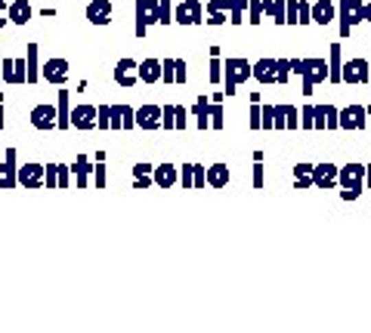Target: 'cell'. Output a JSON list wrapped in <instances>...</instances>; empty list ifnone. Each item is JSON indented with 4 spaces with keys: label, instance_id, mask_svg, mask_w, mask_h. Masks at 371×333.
<instances>
[{
    "label": "cell",
    "instance_id": "cell-1",
    "mask_svg": "<svg viewBox=\"0 0 371 333\" xmlns=\"http://www.w3.org/2000/svg\"><path fill=\"white\" fill-rule=\"evenodd\" d=\"M291 74H300L303 96H313L315 84L328 80V62L325 59H291Z\"/></svg>",
    "mask_w": 371,
    "mask_h": 333
},
{
    "label": "cell",
    "instance_id": "cell-2",
    "mask_svg": "<svg viewBox=\"0 0 371 333\" xmlns=\"http://www.w3.org/2000/svg\"><path fill=\"white\" fill-rule=\"evenodd\" d=\"M247 77H251V65H247V59H238V56L226 59L223 62V96H232L241 84H247Z\"/></svg>",
    "mask_w": 371,
    "mask_h": 333
},
{
    "label": "cell",
    "instance_id": "cell-3",
    "mask_svg": "<svg viewBox=\"0 0 371 333\" xmlns=\"http://www.w3.org/2000/svg\"><path fill=\"white\" fill-rule=\"evenodd\" d=\"M362 10H365V3L362 0H340L337 3V16H340V37H350V31L356 28L359 22H365L362 18Z\"/></svg>",
    "mask_w": 371,
    "mask_h": 333
},
{
    "label": "cell",
    "instance_id": "cell-4",
    "mask_svg": "<svg viewBox=\"0 0 371 333\" xmlns=\"http://www.w3.org/2000/svg\"><path fill=\"white\" fill-rule=\"evenodd\" d=\"M0 80L3 84H28V65L25 59H6L0 62Z\"/></svg>",
    "mask_w": 371,
    "mask_h": 333
},
{
    "label": "cell",
    "instance_id": "cell-5",
    "mask_svg": "<svg viewBox=\"0 0 371 333\" xmlns=\"http://www.w3.org/2000/svg\"><path fill=\"white\" fill-rule=\"evenodd\" d=\"M337 185L340 188H365V164H346L337 170Z\"/></svg>",
    "mask_w": 371,
    "mask_h": 333
},
{
    "label": "cell",
    "instance_id": "cell-6",
    "mask_svg": "<svg viewBox=\"0 0 371 333\" xmlns=\"http://www.w3.org/2000/svg\"><path fill=\"white\" fill-rule=\"evenodd\" d=\"M155 6H158V0H136V25H133L136 37H146L148 25H155Z\"/></svg>",
    "mask_w": 371,
    "mask_h": 333
},
{
    "label": "cell",
    "instance_id": "cell-7",
    "mask_svg": "<svg viewBox=\"0 0 371 333\" xmlns=\"http://www.w3.org/2000/svg\"><path fill=\"white\" fill-rule=\"evenodd\" d=\"M204 16V3H198V0H183V3L173 6V22L179 25H198Z\"/></svg>",
    "mask_w": 371,
    "mask_h": 333
},
{
    "label": "cell",
    "instance_id": "cell-8",
    "mask_svg": "<svg viewBox=\"0 0 371 333\" xmlns=\"http://www.w3.org/2000/svg\"><path fill=\"white\" fill-rule=\"evenodd\" d=\"M368 80H371V62L365 59L344 62V84H368Z\"/></svg>",
    "mask_w": 371,
    "mask_h": 333
},
{
    "label": "cell",
    "instance_id": "cell-9",
    "mask_svg": "<svg viewBox=\"0 0 371 333\" xmlns=\"http://www.w3.org/2000/svg\"><path fill=\"white\" fill-rule=\"evenodd\" d=\"M365 127H368V108H362V105L340 108V130H365Z\"/></svg>",
    "mask_w": 371,
    "mask_h": 333
},
{
    "label": "cell",
    "instance_id": "cell-10",
    "mask_svg": "<svg viewBox=\"0 0 371 333\" xmlns=\"http://www.w3.org/2000/svg\"><path fill=\"white\" fill-rule=\"evenodd\" d=\"M19 185V164H16V148H6L0 160V188H16Z\"/></svg>",
    "mask_w": 371,
    "mask_h": 333
},
{
    "label": "cell",
    "instance_id": "cell-11",
    "mask_svg": "<svg viewBox=\"0 0 371 333\" xmlns=\"http://www.w3.org/2000/svg\"><path fill=\"white\" fill-rule=\"evenodd\" d=\"M284 12H288V25L313 22V3H306V0H284Z\"/></svg>",
    "mask_w": 371,
    "mask_h": 333
},
{
    "label": "cell",
    "instance_id": "cell-12",
    "mask_svg": "<svg viewBox=\"0 0 371 333\" xmlns=\"http://www.w3.org/2000/svg\"><path fill=\"white\" fill-rule=\"evenodd\" d=\"M189 123V111L183 105H164L161 108V127L164 130H186Z\"/></svg>",
    "mask_w": 371,
    "mask_h": 333
},
{
    "label": "cell",
    "instance_id": "cell-13",
    "mask_svg": "<svg viewBox=\"0 0 371 333\" xmlns=\"http://www.w3.org/2000/svg\"><path fill=\"white\" fill-rule=\"evenodd\" d=\"M41 77L49 80V84H65L68 80V59H49L41 65Z\"/></svg>",
    "mask_w": 371,
    "mask_h": 333
},
{
    "label": "cell",
    "instance_id": "cell-14",
    "mask_svg": "<svg viewBox=\"0 0 371 333\" xmlns=\"http://www.w3.org/2000/svg\"><path fill=\"white\" fill-rule=\"evenodd\" d=\"M31 127L34 130H56V105L43 102L31 108Z\"/></svg>",
    "mask_w": 371,
    "mask_h": 333
},
{
    "label": "cell",
    "instance_id": "cell-15",
    "mask_svg": "<svg viewBox=\"0 0 371 333\" xmlns=\"http://www.w3.org/2000/svg\"><path fill=\"white\" fill-rule=\"evenodd\" d=\"M161 80H164V84H186V80H189L186 62H183V59H167V62H161Z\"/></svg>",
    "mask_w": 371,
    "mask_h": 333
},
{
    "label": "cell",
    "instance_id": "cell-16",
    "mask_svg": "<svg viewBox=\"0 0 371 333\" xmlns=\"http://www.w3.org/2000/svg\"><path fill=\"white\" fill-rule=\"evenodd\" d=\"M133 127H136V108H130V105H111L109 130H133Z\"/></svg>",
    "mask_w": 371,
    "mask_h": 333
},
{
    "label": "cell",
    "instance_id": "cell-17",
    "mask_svg": "<svg viewBox=\"0 0 371 333\" xmlns=\"http://www.w3.org/2000/svg\"><path fill=\"white\" fill-rule=\"evenodd\" d=\"M340 127V108L334 105H315V130H337Z\"/></svg>",
    "mask_w": 371,
    "mask_h": 333
},
{
    "label": "cell",
    "instance_id": "cell-18",
    "mask_svg": "<svg viewBox=\"0 0 371 333\" xmlns=\"http://www.w3.org/2000/svg\"><path fill=\"white\" fill-rule=\"evenodd\" d=\"M337 170L334 164H313V185L315 188H334L337 185Z\"/></svg>",
    "mask_w": 371,
    "mask_h": 333
},
{
    "label": "cell",
    "instance_id": "cell-19",
    "mask_svg": "<svg viewBox=\"0 0 371 333\" xmlns=\"http://www.w3.org/2000/svg\"><path fill=\"white\" fill-rule=\"evenodd\" d=\"M68 127H71V92L59 90V96H56V130Z\"/></svg>",
    "mask_w": 371,
    "mask_h": 333
},
{
    "label": "cell",
    "instance_id": "cell-20",
    "mask_svg": "<svg viewBox=\"0 0 371 333\" xmlns=\"http://www.w3.org/2000/svg\"><path fill=\"white\" fill-rule=\"evenodd\" d=\"M71 127L74 130H93L96 127V105H74L71 108Z\"/></svg>",
    "mask_w": 371,
    "mask_h": 333
},
{
    "label": "cell",
    "instance_id": "cell-21",
    "mask_svg": "<svg viewBox=\"0 0 371 333\" xmlns=\"http://www.w3.org/2000/svg\"><path fill=\"white\" fill-rule=\"evenodd\" d=\"M276 71H278V59H260L251 65V77L257 84H276Z\"/></svg>",
    "mask_w": 371,
    "mask_h": 333
},
{
    "label": "cell",
    "instance_id": "cell-22",
    "mask_svg": "<svg viewBox=\"0 0 371 333\" xmlns=\"http://www.w3.org/2000/svg\"><path fill=\"white\" fill-rule=\"evenodd\" d=\"M136 127L161 130V105H142V108H136Z\"/></svg>",
    "mask_w": 371,
    "mask_h": 333
},
{
    "label": "cell",
    "instance_id": "cell-23",
    "mask_svg": "<svg viewBox=\"0 0 371 333\" xmlns=\"http://www.w3.org/2000/svg\"><path fill=\"white\" fill-rule=\"evenodd\" d=\"M152 182L158 185V188H173V185L179 182V170L173 164H158L152 170Z\"/></svg>",
    "mask_w": 371,
    "mask_h": 333
},
{
    "label": "cell",
    "instance_id": "cell-24",
    "mask_svg": "<svg viewBox=\"0 0 371 333\" xmlns=\"http://www.w3.org/2000/svg\"><path fill=\"white\" fill-rule=\"evenodd\" d=\"M19 185H25V188H41L43 185V164L19 166Z\"/></svg>",
    "mask_w": 371,
    "mask_h": 333
},
{
    "label": "cell",
    "instance_id": "cell-25",
    "mask_svg": "<svg viewBox=\"0 0 371 333\" xmlns=\"http://www.w3.org/2000/svg\"><path fill=\"white\" fill-rule=\"evenodd\" d=\"M87 18L93 25H109L111 22V0H90L87 3Z\"/></svg>",
    "mask_w": 371,
    "mask_h": 333
},
{
    "label": "cell",
    "instance_id": "cell-26",
    "mask_svg": "<svg viewBox=\"0 0 371 333\" xmlns=\"http://www.w3.org/2000/svg\"><path fill=\"white\" fill-rule=\"evenodd\" d=\"M115 84H121V86L139 84V74H136V62L133 59H121L115 65Z\"/></svg>",
    "mask_w": 371,
    "mask_h": 333
},
{
    "label": "cell",
    "instance_id": "cell-27",
    "mask_svg": "<svg viewBox=\"0 0 371 333\" xmlns=\"http://www.w3.org/2000/svg\"><path fill=\"white\" fill-rule=\"evenodd\" d=\"M71 170H74V185H78V188H87V185H90V173H93V160L87 158V154H78Z\"/></svg>",
    "mask_w": 371,
    "mask_h": 333
},
{
    "label": "cell",
    "instance_id": "cell-28",
    "mask_svg": "<svg viewBox=\"0 0 371 333\" xmlns=\"http://www.w3.org/2000/svg\"><path fill=\"white\" fill-rule=\"evenodd\" d=\"M328 80H331V84H344V59H340V43H331V53H328Z\"/></svg>",
    "mask_w": 371,
    "mask_h": 333
},
{
    "label": "cell",
    "instance_id": "cell-29",
    "mask_svg": "<svg viewBox=\"0 0 371 333\" xmlns=\"http://www.w3.org/2000/svg\"><path fill=\"white\" fill-rule=\"evenodd\" d=\"M334 16H337V3H334V0H319V3H313V22L315 25L334 22Z\"/></svg>",
    "mask_w": 371,
    "mask_h": 333
},
{
    "label": "cell",
    "instance_id": "cell-30",
    "mask_svg": "<svg viewBox=\"0 0 371 333\" xmlns=\"http://www.w3.org/2000/svg\"><path fill=\"white\" fill-rule=\"evenodd\" d=\"M136 74H139L142 84H158L161 80V62L158 59H146L136 65Z\"/></svg>",
    "mask_w": 371,
    "mask_h": 333
},
{
    "label": "cell",
    "instance_id": "cell-31",
    "mask_svg": "<svg viewBox=\"0 0 371 333\" xmlns=\"http://www.w3.org/2000/svg\"><path fill=\"white\" fill-rule=\"evenodd\" d=\"M37 53H41V47H37V43H28V47H25V65H28V84H37V80H41V62H37Z\"/></svg>",
    "mask_w": 371,
    "mask_h": 333
},
{
    "label": "cell",
    "instance_id": "cell-32",
    "mask_svg": "<svg viewBox=\"0 0 371 333\" xmlns=\"http://www.w3.org/2000/svg\"><path fill=\"white\" fill-rule=\"evenodd\" d=\"M6 16H10V22L25 25L31 18V3H28V0H12V3L6 6Z\"/></svg>",
    "mask_w": 371,
    "mask_h": 333
},
{
    "label": "cell",
    "instance_id": "cell-33",
    "mask_svg": "<svg viewBox=\"0 0 371 333\" xmlns=\"http://www.w3.org/2000/svg\"><path fill=\"white\" fill-rule=\"evenodd\" d=\"M263 16H266V18H272L276 25H288L284 0H263Z\"/></svg>",
    "mask_w": 371,
    "mask_h": 333
},
{
    "label": "cell",
    "instance_id": "cell-34",
    "mask_svg": "<svg viewBox=\"0 0 371 333\" xmlns=\"http://www.w3.org/2000/svg\"><path fill=\"white\" fill-rule=\"evenodd\" d=\"M207 185H210V188H226V185H229V166L226 164L207 166Z\"/></svg>",
    "mask_w": 371,
    "mask_h": 333
},
{
    "label": "cell",
    "instance_id": "cell-35",
    "mask_svg": "<svg viewBox=\"0 0 371 333\" xmlns=\"http://www.w3.org/2000/svg\"><path fill=\"white\" fill-rule=\"evenodd\" d=\"M204 12H207V22L210 25H223L229 22V12H226V0H207V6H204Z\"/></svg>",
    "mask_w": 371,
    "mask_h": 333
},
{
    "label": "cell",
    "instance_id": "cell-36",
    "mask_svg": "<svg viewBox=\"0 0 371 333\" xmlns=\"http://www.w3.org/2000/svg\"><path fill=\"white\" fill-rule=\"evenodd\" d=\"M192 114L198 117V130H207L210 127V99L198 96V102L192 105Z\"/></svg>",
    "mask_w": 371,
    "mask_h": 333
},
{
    "label": "cell",
    "instance_id": "cell-37",
    "mask_svg": "<svg viewBox=\"0 0 371 333\" xmlns=\"http://www.w3.org/2000/svg\"><path fill=\"white\" fill-rule=\"evenodd\" d=\"M294 188H313V164L294 166Z\"/></svg>",
    "mask_w": 371,
    "mask_h": 333
},
{
    "label": "cell",
    "instance_id": "cell-38",
    "mask_svg": "<svg viewBox=\"0 0 371 333\" xmlns=\"http://www.w3.org/2000/svg\"><path fill=\"white\" fill-rule=\"evenodd\" d=\"M210 84H223V62H220V47H210V74H207Z\"/></svg>",
    "mask_w": 371,
    "mask_h": 333
},
{
    "label": "cell",
    "instance_id": "cell-39",
    "mask_svg": "<svg viewBox=\"0 0 371 333\" xmlns=\"http://www.w3.org/2000/svg\"><path fill=\"white\" fill-rule=\"evenodd\" d=\"M226 12H229V22L241 25L245 22V12H247V0H226Z\"/></svg>",
    "mask_w": 371,
    "mask_h": 333
},
{
    "label": "cell",
    "instance_id": "cell-40",
    "mask_svg": "<svg viewBox=\"0 0 371 333\" xmlns=\"http://www.w3.org/2000/svg\"><path fill=\"white\" fill-rule=\"evenodd\" d=\"M247 127H251V130H263V105H260V99H251V111H247Z\"/></svg>",
    "mask_w": 371,
    "mask_h": 333
},
{
    "label": "cell",
    "instance_id": "cell-41",
    "mask_svg": "<svg viewBox=\"0 0 371 333\" xmlns=\"http://www.w3.org/2000/svg\"><path fill=\"white\" fill-rule=\"evenodd\" d=\"M155 22L158 25H170L173 22V3L170 0H158V6H155Z\"/></svg>",
    "mask_w": 371,
    "mask_h": 333
},
{
    "label": "cell",
    "instance_id": "cell-42",
    "mask_svg": "<svg viewBox=\"0 0 371 333\" xmlns=\"http://www.w3.org/2000/svg\"><path fill=\"white\" fill-rule=\"evenodd\" d=\"M263 0H247V22L251 25H260L263 22Z\"/></svg>",
    "mask_w": 371,
    "mask_h": 333
},
{
    "label": "cell",
    "instance_id": "cell-43",
    "mask_svg": "<svg viewBox=\"0 0 371 333\" xmlns=\"http://www.w3.org/2000/svg\"><path fill=\"white\" fill-rule=\"evenodd\" d=\"M183 188H195V164H183L179 166V182Z\"/></svg>",
    "mask_w": 371,
    "mask_h": 333
},
{
    "label": "cell",
    "instance_id": "cell-44",
    "mask_svg": "<svg viewBox=\"0 0 371 333\" xmlns=\"http://www.w3.org/2000/svg\"><path fill=\"white\" fill-rule=\"evenodd\" d=\"M56 166V188H68L71 185V166L65 164H53Z\"/></svg>",
    "mask_w": 371,
    "mask_h": 333
},
{
    "label": "cell",
    "instance_id": "cell-45",
    "mask_svg": "<svg viewBox=\"0 0 371 333\" xmlns=\"http://www.w3.org/2000/svg\"><path fill=\"white\" fill-rule=\"evenodd\" d=\"M251 185H254V188H263V185H266L263 160H254V166H251Z\"/></svg>",
    "mask_w": 371,
    "mask_h": 333
},
{
    "label": "cell",
    "instance_id": "cell-46",
    "mask_svg": "<svg viewBox=\"0 0 371 333\" xmlns=\"http://www.w3.org/2000/svg\"><path fill=\"white\" fill-rule=\"evenodd\" d=\"M93 164H96V166H93V185L102 191L105 188V166H102L105 158H93Z\"/></svg>",
    "mask_w": 371,
    "mask_h": 333
},
{
    "label": "cell",
    "instance_id": "cell-47",
    "mask_svg": "<svg viewBox=\"0 0 371 333\" xmlns=\"http://www.w3.org/2000/svg\"><path fill=\"white\" fill-rule=\"evenodd\" d=\"M300 127L303 130H315V105H303L300 108Z\"/></svg>",
    "mask_w": 371,
    "mask_h": 333
},
{
    "label": "cell",
    "instance_id": "cell-48",
    "mask_svg": "<svg viewBox=\"0 0 371 333\" xmlns=\"http://www.w3.org/2000/svg\"><path fill=\"white\" fill-rule=\"evenodd\" d=\"M109 123H111V105H99L96 108V127L109 130Z\"/></svg>",
    "mask_w": 371,
    "mask_h": 333
},
{
    "label": "cell",
    "instance_id": "cell-49",
    "mask_svg": "<svg viewBox=\"0 0 371 333\" xmlns=\"http://www.w3.org/2000/svg\"><path fill=\"white\" fill-rule=\"evenodd\" d=\"M291 77V59H278V71H276V84H288Z\"/></svg>",
    "mask_w": 371,
    "mask_h": 333
},
{
    "label": "cell",
    "instance_id": "cell-50",
    "mask_svg": "<svg viewBox=\"0 0 371 333\" xmlns=\"http://www.w3.org/2000/svg\"><path fill=\"white\" fill-rule=\"evenodd\" d=\"M210 127L223 130V105L220 102H210Z\"/></svg>",
    "mask_w": 371,
    "mask_h": 333
},
{
    "label": "cell",
    "instance_id": "cell-51",
    "mask_svg": "<svg viewBox=\"0 0 371 333\" xmlns=\"http://www.w3.org/2000/svg\"><path fill=\"white\" fill-rule=\"evenodd\" d=\"M43 185H47V188H56V166L53 164L43 166Z\"/></svg>",
    "mask_w": 371,
    "mask_h": 333
},
{
    "label": "cell",
    "instance_id": "cell-52",
    "mask_svg": "<svg viewBox=\"0 0 371 333\" xmlns=\"http://www.w3.org/2000/svg\"><path fill=\"white\" fill-rule=\"evenodd\" d=\"M148 185H155V182H152V176H133V188H139V191H142V188H148Z\"/></svg>",
    "mask_w": 371,
    "mask_h": 333
},
{
    "label": "cell",
    "instance_id": "cell-53",
    "mask_svg": "<svg viewBox=\"0 0 371 333\" xmlns=\"http://www.w3.org/2000/svg\"><path fill=\"white\" fill-rule=\"evenodd\" d=\"M133 176H152V166H148V164H136L133 166Z\"/></svg>",
    "mask_w": 371,
    "mask_h": 333
},
{
    "label": "cell",
    "instance_id": "cell-54",
    "mask_svg": "<svg viewBox=\"0 0 371 333\" xmlns=\"http://www.w3.org/2000/svg\"><path fill=\"white\" fill-rule=\"evenodd\" d=\"M359 195H362V191H356V188H344V191H340V197H344V201H356Z\"/></svg>",
    "mask_w": 371,
    "mask_h": 333
},
{
    "label": "cell",
    "instance_id": "cell-55",
    "mask_svg": "<svg viewBox=\"0 0 371 333\" xmlns=\"http://www.w3.org/2000/svg\"><path fill=\"white\" fill-rule=\"evenodd\" d=\"M6 22H10V16H6V3H3V0H0V28H3Z\"/></svg>",
    "mask_w": 371,
    "mask_h": 333
},
{
    "label": "cell",
    "instance_id": "cell-56",
    "mask_svg": "<svg viewBox=\"0 0 371 333\" xmlns=\"http://www.w3.org/2000/svg\"><path fill=\"white\" fill-rule=\"evenodd\" d=\"M362 18H365V22H371V3H365V10H362Z\"/></svg>",
    "mask_w": 371,
    "mask_h": 333
},
{
    "label": "cell",
    "instance_id": "cell-57",
    "mask_svg": "<svg viewBox=\"0 0 371 333\" xmlns=\"http://www.w3.org/2000/svg\"><path fill=\"white\" fill-rule=\"evenodd\" d=\"M365 188H371V166H365Z\"/></svg>",
    "mask_w": 371,
    "mask_h": 333
},
{
    "label": "cell",
    "instance_id": "cell-58",
    "mask_svg": "<svg viewBox=\"0 0 371 333\" xmlns=\"http://www.w3.org/2000/svg\"><path fill=\"white\" fill-rule=\"evenodd\" d=\"M0 130H3V102H0Z\"/></svg>",
    "mask_w": 371,
    "mask_h": 333
},
{
    "label": "cell",
    "instance_id": "cell-59",
    "mask_svg": "<svg viewBox=\"0 0 371 333\" xmlns=\"http://www.w3.org/2000/svg\"><path fill=\"white\" fill-rule=\"evenodd\" d=\"M368 117H371V105H368Z\"/></svg>",
    "mask_w": 371,
    "mask_h": 333
},
{
    "label": "cell",
    "instance_id": "cell-60",
    "mask_svg": "<svg viewBox=\"0 0 371 333\" xmlns=\"http://www.w3.org/2000/svg\"><path fill=\"white\" fill-rule=\"evenodd\" d=\"M0 62H3V56H0Z\"/></svg>",
    "mask_w": 371,
    "mask_h": 333
}]
</instances>
